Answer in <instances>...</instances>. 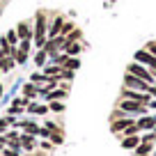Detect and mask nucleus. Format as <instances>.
<instances>
[{
  "instance_id": "nucleus-1",
  "label": "nucleus",
  "mask_w": 156,
  "mask_h": 156,
  "mask_svg": "<svg viewBox=\"0 0 156 156\" xmlns=\"http://www.w3.org/2000/svg\"><path fill=\"white\" fill-rule=\"evenodd\" d=\"M46 39H48V14L44 9H39L32 21V44L34 48H44Z\"/></svg>"
},
{
  "instance_id": "nucleus-2",
  "label": "nucleus",
  "mask_w": 156,
  "mask_h": 156,
  "mask_svg": "<svg viewBox=\"0 0 156 156\" xmlns=\"http://www.w3.org/2000/svg\"><path fill=\"white\" fill-rule=\"evenodd\" d=\"M122 112H126V115H149V108L145 106V103H138V101H131V99H119L117 101V106Z\"/></svg>"
},
{
  "instance_id": "nucleus-3",
  "label": "nucleus",
  "mask_w": 156,
  "mask_h": 156,
  "mask_svg": "<svg viewBox=\"0 0 156 156\" xmlns=\"http://www.w3.org/2000/svg\"><path fill=\"white\" fill-rule=\"evenodd\" d=\"M126 71L133 73V76H138V78H142V80H145V83H149V85L156 83V78H154V73H151V69L145 67V64H140V62H136V60L126 64Z\"/></svg>"
},
{
  "instance_id": "nucleus-4",
  "label": "nucleus",
  "mask_w": 156,
  "mask_h": 156,
  "mask_svg": "<svg viewBox=\"0 0 156 156\" xmlns=\"http://www.w3.org/2000/svg\"><path fill=\"white\" fill-rule=\"evenodd\" d=\"M122 87H129V90H138V92H149L151 90V85L149 83H145L142 78H138V76H133V73H124V85Z\"/></svg>"
},
{
  "instance_id": "nucleus-5",
  "label": "nucleus",
  "mask_w": 156,
  "mask_h": 156,
  "mask_svg": "<svg viewBox=\"0 0 156 156\" xmlns=\"http://www.w3.org/2000/svg\"><path fill=\"white\" fill-rule=\"evenodd\" d=\"M133 124H136V119H133L131 115H124V117H117V119H110V133L122 136V133L126 131L129 126H133Z\"/></svg>"
},
{
  "instance_id": "nucleus-6",
  "label": "nucleus",
  "mask_w": 156,
  "mask_h": 156,
  "mask_svg": "<svg viewBox=\"0 0 156 156\" xmlns=\"http://www.w3.org/2000/svg\"><path fill=\"white\" fill-rule=\"evenodd\" d=\"M119 99H131V101H138V103H145V106H149V101H151L154 97H151L149 92H138V90L122 87V94H119Z\"/></svg>"
},
{
  "instance_id": "nucleus-7",
  "label": "nucleus",
  "mask_w": 156,
  "mask_h": 156,
  "mask_svg": "<svg viewBox=\"0 0 156 156\" xmlns=\"http://www.w3.org/2000/svg\"><path fill=\"white\" fill-rule=\"evenodd\" d=\"M64 99H69V83L60 80V87L51 90V92L44 97V101H64Z\"/></svg>"
},
{
  "instance_id": "nucleus-8",
  "label": "nucleus",
  "mask_w": 156,
  "mask_h": 156,
  "mask_svg": "<svg viewBox=\"0 0 156 156\" xmlns=\"http://www.w3.org/2000/svg\"><path fill=\"white\" fill-rule=\"evenodd\" d=\"M133 60H136V62H140V64H145V67H149L151 71L156 69V58H154V55H151L147 48H140V51H136Z\"/></svg>"
},
{
  "instance_id": "nucleus-9",
  "label": "nucleus",
  "mask_w": 156,
  "mask_h": 156,
  "mask_svg": "<svg viewBox=\"0 0 156 156\" xmlns=\"http://www.w3.org/2000/svg\"><path fill=\"white\" fill-rule=\"evenodd\" d=\"M64 16L62 14H55L53 19L48 21V39H53V37H58L60 32H62V25H64Z\"/></svg>"
},
{
  "instance_id": "nucleus-10",
  "label": "nucleus",
  "mask_w": 156,
  "mask_h": 156,
  "mask_svg": "<svg viewBox=\"0 0 156 156\" xmlns=\"http://www.w3.org/2000/svg\"><path fill=\"white\" fill-rule=\"evenodd\" d=\"M140 142H142L140 133H136V136H122V138H119V145H122V149H126V151H133Z\"/></svg>"
},
{
  "instance_id": "nucleus-11",
  "label": "nucleus",
  "mask_w": 156,
  "mask_h": 156,
  "mask_svg": "<svg viewBox=\"0 0 156 156\" xmlns=\"http://www.w3.org/2000/svg\"><path fill=\"white\" fill-rule=\"evenodd\" d=\"M136 124H138V129H140V131H154L156 119H154V115H140V117L136 119Z\"/></svg>"
},
{
  "instance_id": "nucleus-12",
  "label": "nucleus",
  "mask_w": 156,
  "mask_h": 156,
  "mask_svg": "<svg viewBox=\"0 0 156 156\" xmlns=\"http://www.w3.org/2000/svg\"><path fill=\"white\" fill-rule=\"evenodd\" d=\"M83 48H85L83 41H73V44H64L62 46V53H67L69 58H78V55L83 53Z\"/></svg>"
},
{
  "instance_id": "nucleus-13",
  "label": "nucleus",
  "mask_w": 156,
  "mask_h": 156,
  "mask_svg": "<svg viewBox=\"0 0 156 156\" xmlns=\"http://www.w3.org/2000/svg\"><path fill=\"white\" fill-rule=\"evenodd\" d=\"M16 34H19V39H32V23L30 21H21L16 25Z\"/></svg>"
},
{
  "instance_id": "nucleus-14",
  "label": "nucleus",
  "mask_w": 156,
  "mask_h": 156,
  "mask_svg": "<svg viewBox=\"0 0 156 156\" xmlns=\"http://www.w3.org/2000/svg\"><path fill=\"white\" fill-rule=\"evenodd\" d=\"M34 147H37V140H34V136L21 133V149H23V151H32Z\"/></svg>"
},
{
  "instance_id": "nucleus-15",
  "label": "nucleus",
  "mask_w": 156,
  "mask_h": 156,
  "mask_svg": "<svg viewBox=\"0 0 156 156\" xmlns=\"http://www.w3.org/2000/svg\"><path fill=\"white\" fill-rule=\"evenodd\" d=\"M32 62L37 64L39 69H44L46 64H48V53H46L44 48H37V53H34V58H32Z\"/></svg>"
},
{
  "instance_id": "nucleus-16",
  "label": "nucleus",
  "mask_w": 156,
  "mask_h": 156,
  "mask_svg": "<svg viewBox=\"0 0 156 156\" xmlns=\"http://www.w3.org/2000/svg\"><path fill=\"white\" fill-rule=\"evenodd\" d=\"M25 110H28L30 115H46V112H48V106H46V103H32L30 101Z\"/></svg>"
},
{
  "instance_id": "nucleus-17",
  "label": "nucleus",
  "mask_w": 156,
  "mask_h": 156,
  "mask_svg": "<svg viewBox=\"0 0 156 156\" xmlns=\"http://www.w3.org/2000/svg\"><path fill=\"white\" fill-rule=\"evenodd\" d=\"M23 97H25V99H30V101H32V99H37V97H39V85H34V83H25V85H23Z\"/></svg>"
},
{
  "instance_id": "nucleus-18",
  "label": "nucleus",
  "mask_w": 156,
  "mask_h": 156,
  "mask_svg": "<svg viewBox=\"0 0 156 156\" xmlns=\"http://www.w3.org/2000/svg\"><path fill=\"white\" fill-rule=\"evenodd\" d=\"M16 67V60L12 55H0V71H12Z\"/></svg>"
},
{
  "instance_id": "nucleus-19",
  "label": "nucleus",
  "mask_w": 156,
  "mask_h": 156,
  "mask_svg": "<svg viewBox=\"0 0 156 156\" xmlns=\"http://www.w3.org/2000/svg\"><path fill=\"white\" fill-rule=\"evenodd\" d=\"M73 41H83V30L80 28H73L71 32L67 34V41H64V44H73Z\"/></svg>"
},
{
  "instance_id": "nucleus-20",
  "label": "nucleus",
  "mask_w": 156,
  "mask_h": 156,
  "mask_svg": "<svg viewBox=\"0 0 156 156\" xmlns=\"http://www.w3.org/2000/svg\"><path fill=\"white\" fill-rule=\"evenodd\" d=\"M44 76H60V71H62V67H58V64H53V62H48L44 69Z\"/></svg>"
},
{
  "instance_id": "nucleus-21",
  "label": "nucleus",
  "mask_w": 156,
  "mask_h": 156,
  "mask_svg": "<svg viewBox=\"0 0 156 156\" xmlns=\"http://www.w3.org/2000/svg\"><path fill=\"white\" fill-rule=\"evenodd\" d=\"M46 80H48V76H44V71H34L30 76V83H34V85H46Z\"/></svg>"
},
{
  "instance_id": "nucleus-22",
  "label": "nucleus",
  "mask_w": 156,
  "mask_h": 156,
  "mask_svg": "<svg viewBox=\"0 0 156 156\" xmlns=\"http://www.w3.org/2000/svg\"><path fill=\"white\" fill-rule=\"evenodd\" d=\"M62 69H71V71H78L80 69V60L78 58H67V62H64Z\"/></svg>"
},
{
  "instance_id": "nucleus-23",
  "label": "nucleus",
  "mask_w": 156,
  "mask_h": 156,
  "mask_svg": "<svg viewBox=\"0 0 156 156\" xmlns=\"http://www.w3.org/2000/svg\"><path fill=\"white\" fill-rule=\"evenodd\" d=\"M58 78H60V80H64V83H71L73 78H76V71H71V69H62Z\"/></svg>"
},
{
  "instance_id": "nucleus-24",
  "label": "nucleus",
  "mask_w": 156,
  "mask_h": 156,
  "mask_svg": "<svg viewBox=\"0 0 156 156\" xmlns=\"http://www.w3.org/2000/svg\"><path fill=\"white\" fill-rule=\"evenodd\" d=\"M48 110L51 112H64L67 106H64V101H48Z\"/></svg>"
},
{
  "instance_id": "nucleus-25",
  "label": "nucleus",
  "mask_w": 156,
  "mask_h": 156,
  "mask_svg": "<svg viewBox=\"0 0 156 156\" xmlns=\"http://www.w3.org/2000/svg\"><path fill=\"white\" fill-rule=\"evenodd\" d=\"M5 39L9 41V46H19V44H21V39H19V34H16V30H9V32L5 34Z\"/></svg>"
},
{
  "instance_id": "nucleus-26",
  "label": "nucleus",
  "mask_w": 156,
  "mask_h": 156,
  "mask_svg": "<svg viewBox=\"0 0 156 156\" xmlns=\"http://www.w3.org/2000/svg\"><path fill=\"white\" fill-rule=\"evenodd\" d=\"M14 60H16V64H25V62H28V51H21V48H16Z\"/></svg>"
},
{
  "instance_id": "nucleus-27",
  "label": "nucleus",
  "mask_w": 156,
  "mask_h": 156,
  "mask_svg": "<svg viewBox=\"0 0 156 156\" xmlns=\"http://www.w3.org/2000/svg\"><path fill=\"white\" fill-rule=\"evenodd\" d=\"M73 28H76V23H73V21H69V19H67V21H64V25H62V32H60V34H62V37H67V34L71 32Z\"/></svg>"
},
{
  "instance_id": "nucleus-28",
  "label": "nucleus",
  "mask_w": 156,
  "mask_h": 156,
  "mask_svg": "<svg viewBox=\"0 0 156 156\" xmlns=\"http://www.w3.org/2000/svg\"><path fill=\"white\" fill-rule=\"evenodd\" d=\"M23 110H25V108L23 106H16V103H12V106H9V110H7V115H23Z\"/></svg>"
},
{
  "instance_id": "nucleus-29",
  "label": "nucleus",
  "mask_w": 156,
  "mask_h": 156,
  "mask_svg": "<svg viewBox=\"0 0 156 156\" xmlns=\"http://www.w3.org/2000/svg\"><path fill=\"white\" fill-rule=\"evenodd\" d=\"M2 156H21V149H12V147H5V149L0 151Z\"/></svg>"
},
{
  "instance_id": "nucleus-30",
  "label": "nucleus",
  "mask_w": 156,
  "mask_h": 156,
  "mask_svg": "<svg viewBox=\"0 0 156 156\" xmlns=\"http://www.w3.org/2000/svg\"><path fill=\"white\" fill-rule=\"evenodd\" d=\"M51 129H46V126H39V138H44V140H51Z\"/></svg>"
},
{
  "instance_id": "nucleus-31",
  "label": "nucleus",
  "mask_w": 156,
  "mask_h": 156,
  "mask_svg": "<svg viewBox=\"0 0 156 156\" xmlns=\"http://www.w3.org/2000/svg\"><path fill=\"white\" fill-rule=\"evenodd\" d=\"M30 46H32V39H21L19 48H21V51H28V53H30Z\"/></svg>"
},
{
  "instance_id": "nucleus-32",
  "label": "nucleus",
  "mask_w": 156,
  "mask_h": 156,
  "mask_svg": "<svg viewBox=\"0 0 156 156\" xmlns=\"http://www.w3.org/2000/svg\"><path fill=\"white\" fill-rule=\"evenodd\" d=\"M145 48H147V51H149V53L156 58V41H147V46H145Z\"/></svg>"
},
{
  "instance_id": "nucleus-33",
  "label": "nucleus",
  "mask_w": 156,
  "mask_h": 156,
  "mask_svg": "<svg viewBox=\"0 0 156 156\" xmlns=\"http://www.w3.org/2000/svg\"><path fill=\"white\" fill-rule=\"evenodd\" d=\"M41 149H46V151H53V149H55V145L46 140V142H41Z\"/></svg>"
},
{
  "instance_id": "nucleus-34",
  "label": "nucleus",
  "mask_w": 156,
  "mask_h": 156,
  "mask_svg": "<svg viewBox=\"0 0 156 156\" xmlns=\"http://www.w3.org/2000/svg\"><path fill=\"white\" fill-rule=\"evenodd\" d=\"M147 108H151V110H156V99H151V101H149V106H147Z\"/></svg>"
},
{
  "instance_id": "nucleus-35",
  "label": "nucleus",
  "mask_w": 156,
  "mask_h": 156,
  "mask_svg": "<svg viewBox=\"0 0 156 156\" xmlns=\"http://www.w3.org/2000/svg\"><path fill=\"white\" fill-rule=\"evenodd\" d=\"M149 156H156V147H154V151H151V154H149Z\"/></svg>"
},
{
  "instance_id": "nucleus-36",
  "label": "nucleus",
  "mask_w": 156,
  "mask_h": 156,
  "mask_svg": "<svg viewBox=\"0 0 156 156\" xmlns=\"http://www.w3.org/2000/svg\"><path fill=\"white\" fill-rule=\"evenodd\" d=\"M0 97H2V85H0Z\"/></svg>"
},
{
  "instance_id": "nucleus-37",
  "label": "nucleus",
  "mask_w": 156,
  "mask_h": 156,
  "mask_svg": "<svg viewBox=\"0 0 156 156\" xmlns=\"http://www.w3.org/2000/svg\"><path fill=\"white\" fill-rule=\"evenodd\" d=\"M151 73H154V78H156V71H151Z\"/></svg>"
},
{
  "instance_id": "nucleus-38",
  "label": "nucleus",
  "mask_w": 156,
  "mask_h": 156,
  "mask_svg": "<svg viewBox=\"0 0 156 156\" xmlns=\"http://www.w3.org/2000/svg\"><path fill=\"white\" fill-rule=\"evenodd\" d=\"M154 119H156V112H154Z\"/></svg>"
},
{
  "instance_id": "nucleus-39",
  "label": "nucleus",
  "mask_w": 156,
  "mask_h": 156,
  "mask_svg": "<svg viewBox=\"0 0 156 156\" xmlns=\"http://www.w3.org/2000/svg\"><path fill=\"white\" fill-rule=\"evenodd\" d=\"M154 133H156V126H154Z\"/></svg>"
},
{
  "instance_id": "nucleus-40",
  "label": "nucleus",
  "mask_w": 156,
  "mask_h": 156,
  "mask_svg": "<svg viewBox=\"0 0 156 156\" xmlns=\"http://www.w3.org/2000/svg\"><path fill=\"white\" fill-rule=\"evenodd\" d=\"M0 156H2V154H0Z\"/></svg>"
}]
</instances>
